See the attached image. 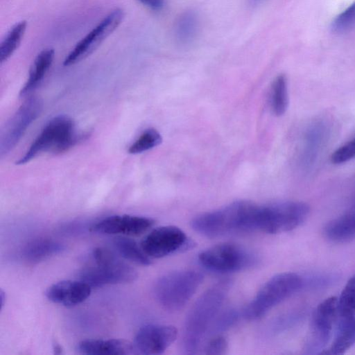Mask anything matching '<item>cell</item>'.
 Returning <instances> with one entry per match:
<instances>
[{"label": "cell", "mask_w": 355, "mask_h": 355, "mask_svg": "<svg viewBox=\"0 0 355 355\" xmlns=\"http://www.w3.org/2000/svg\"><path fill=\"white\" fill-rule=\"evenodd\" d=\"M259 205L248 200L233 202L220 209L201 214L191 221L192 228L209 238L256 231Z\"/></svg>", "instance_id": "obj_1"}, {"label": "cell", "mask_w": 355, "mask_h": 355, "mask_svg": "<svg viewBox=\"0 0 355 355\" xmlns=\"http://www.w3.org/2000/svg\"><path fill=\"white\" fill-rule=\"evenodd\" d=\"M230 286V280L215 284L202 293L192 306L186 318L182 334V346L185 354H193L199 350Z\"/></svg>", "instance_id": "obj_2"}, {"label": "cell", "mask_w": 355, "mask_h": 355, "mask_svg": "<svg viewBox=\"0 0 355 355\" xmlns=\"http://www.w3.org/2000/svg\"><path fill=\"white\" fill-rule=\"evenodd\" d=\"M79 139L73 121L66 115L56 116L44 125L16 164H25L43 153L64 152L74 146Z\"/></svg>", "instance_id": "obj_3"}, {"label": "cell", "mask_w": 355, "mask_h": 355, "mask_svg": "<svg viewBox=\"0 0 355 355\" xmlns=\"http://www.w3.org/2000/svg\"><path fill=\"white\" fill-rule=\"evenodd\" d=\"M303 285L302 278L294 272H283L268 280L243 311L244 317L255 320L266 315L273 307L298 291Z\"/></svg>", "instance_id": "obj_4"}, {"label": "cell", "mask_w": 355, "mask_h": 355, "mask_svg": "<svg viewBox=\"0 0 355 355\" xmlns=\"http://www.w3.org/2000/svg\"><path fill=\"white\" fill-rule=\"evenodd\" d=\"M203 281V275L195 270H184L168 272L156 282L154 293L159 303L168 310L183 308Z\"/></svg>", "instance_id": "obj_5"}, {"label": "cell", "mask_w": 355, "mask_h": 355, "mask_svg": "<svg viewBox=\"0 0 355 355\" xmlns=\"http://www.w3.org/2000/svg\"><path fill=\"white\" fill-rule=\"evenodd\" d=\"M309 207L300 201L259 205L256 231L279 234L295 229L308 217Z\"/></svg>", "instance_id": "obj_6"}, {"label": "cell", "mask_w": 355, "mask_h": 355, "mask_svg": "<svg viewBox=\"0 0 355 355\" xmlns=\"http://www.w3.org/2000/svg\"><path fill=\"white\" fill-rule=\"evenodd\" d=\"M198 260L206 269L219 273L250 269L259 261L255 252L234 243H221L212 246L200 252Z\"/></svg>", "instance_id": "obj_7"}, {"label": "cell", "mask_w": 355, "mask_h": 355, "mask_svg": "<svg viewBox=\"0 0 355 355\" xmlns=\"http://www.w3.org/2000/svg\"><path fill=\"white\" fill-rule=\"evenodd\" d=\"M137 278V271L116 255L95 265L83 268L79 273V279L92 288H98L110 284H127Z\"/></svg>", "instance_id": "obj_8"}, {"label": "cell", "mask_w": 355, "mask_h": 355, "mask_svg": "<svg viewBox=\"0 0 355 355\" xmlns=\"http://www.w3.org/2000/svg\"><path fill=\"white\" fill-rule=\"evenodd\" d=\"M140 245L150 258H162L192 248L194 244L181 229L166 225L150 231Z\"/></svg>", "instance_id": "obj_9"}, {"label": "cell", "mask_w": 355, "mask_h": 355, "mask_svg": "<svg viewBox=\"0 0 355 355\" xmlns=\"http://www.w3.org/2000/svg\"><path fill=\"white\" fill-rule=\"evenodd\" d=\"M42 107V101L36 97L27 98L20 105L2 130L0 140L1 157L15 146L30 124L38 116Z\"/></svg>", "instance_id": "obj_10"}, {"label": "cell", "mask_w": 355, "mask_h": 355, "mask_svg": "<svg viewBox=\"0 0 355 355\" xmlns=\"http://www.w3.org/2000/svg\"><path fill=\"white\" fill-rule=\"evenodd\" d=\"M123 16V11L119 8L110 12L78 42L64 59L63 64H74L90 55L119 26Z\"/></svg>", "instance_id": "obj_11"}, {"label": "cell", "mask_w": 355, "mask_h": 355, "mask_svg": "<svg viewBox=\"0 0 355 355\" xmlns=\"http://www.w3.org/2000/svg\"><path fill=\"white\" fill-rule=\"evenodd\" d=\"M338 314V298L330 297L322 302L313 313L306 349L309 352L322 349L331 336Z\"/></svg>", "instance_id": "obj_12"}, {"label": "cell", "mask_w": 355, "mask_h": 355, "mask_svg": "<svg viewBox=\"0 0 355 355\" xmlns=\"http://www.w3.org/2000/svg\"><path fill=\"white\" fill-rule=\"evenodd\" d=\"M178 329L166 324H147L139 329L133 341L136 354H162L176 339Z\"/></svg>", "instance_id": "obj_13"}, {"label": "cell", "mask_w": 355, "mask_h": 355, "mask_svg": "<svg viewBox=\"0 0 355 355\" xmlns=\"http://www.w3.org/2000/svg\"><path fill=\"white\" fill-rule=\"evenodd\" d=\"M155 224L152 218L129 214L113 215L104 218L90 227L92 232L105 234L139 236Z\"/></svg>", "instance_id": "obj_14"}, {"label": "cell", "mask_w": 355, "mask_h": 355, "mask_svg": "<svg viewBox=\"0 0 355 355\" xmlns=\"http://www.w3.org/2000/svg\"><path fill=\"white\" fill-rule=\"evenodd\" d=\"M91 291L92 287L80 279L62 280L50 286L45 295L53 303L73 306L86 300Z\"/></svg>", "instance_id": "obj_15"}, {"label": "cell", "mask_w": 355, "mask_h": 355, "mask_svg": "<svg viewBox=\"0 0 355 355\" xmlns=\"http://www.w3.org/2000/svg\"><path fill=\"white\" fill-rule=\"evenodd\" d=\"M79 353L87 355H128L136 354L132 343L121 339H87L77 345Z\"/></svg>", "instance_id": "obj_16"}, {"label": "cell", "mask_w": 355, "mask_h": 355, "mask_svg": "<svg viewBox=\"0 0 355 355\" xmlns=\"http://www.w3.org/2000/svg\"><path fill=\"white\" fill-rule=\"evenodd\" d=\"M199 17L196 12L187 10L176 19L173 35L176 43L182 46L191 44L197 37L199 31Z\"/></svg>", "instance_id": "obj_17"}, {"label": "cell", "mask_w": 355, "mask_h": 355, "mask_svg": "<svg viewBox=\"0 0 355 355\" xmlns=\"http://www.w3.org/2000/svg\"><path fill=\"white\" fill-rule=\"evenodd\" d=\"M324 234L335 243L347 242L355 239V210L329 222L324 228Z\"/></svg>", "instance_id": "obj_18"}, {"label": "cell", "mask_w": 355, "mask_h": 355, "mask_svg": "<svg viewBox=\"0 0 355 355\" xmlns=\"http://www.w3.org/2000/svg\"><path fill=\"white\" fill-rule=\"evenodd\" d=\"M54 58V51L46 49L42 51L35 58L28 73V78L20 91L24 96L36 89L50 68Z\"/></svg>", "instance_id": "obj_19"}, {"label": "cell", "mask_w": 355, "mask_h": 355, "mask_svg": "<svg viewBox=\"0 0 355 355\" xmlns=\"http://www.w3.org/2000/svg\"><path fill=\"white\" fill-rule=\"evenodd\" d=\"M64 247L52 239H39L28 244L22 251V257L26 261L37 263L60 253Z\"/></svg>", "instance_id": "obj_20"}, {"label": "cell", "mask_w": 355, "mask_h": 355, "mask_svg": "<svg viewBox=\"0 0 355 355\" xmlns=\"http://www.w3.org/2000/svg\"><path fill=\"white\" fill-rule=\"evenodd\" d=\"M114 245L118 253L124 259L142 266L151 263L150 258L135 240L125 236L115 239Z\"/></svg>", "instance_id": "obj_21"}, {"label": "cell", "mask_w": 355, "mask_h": 355, "mask_svg": "<svg viewBox=\"0 0 355 355\" xmlns=\"http://www.w3.org/2000/svg\"><path fill=\"white\" fill-rule=\"evenodd\" d=\"M271 108L276 116L283 115L288 105L287 78L284 74L278 75L271 87Z\"/></svg>", "instance_id": "obj_22"}, {"label": "cell", "mask_w": 355, "mask_h": 355, "mask_svg": "<svg viewBox=\"0 0 355 355\" xmlns=\"http://www.w3.org/2000/svg\"><path fill=\"white\" fill-rule=\"evenodd\" d=\"M355 344V318L340 323L339 331L331 347L330 353L342 354Z\"/></svg>", "instance_id": "obj_23"}, {"label": "cell", "mask_w": 355, "mask_h": 355, "mask_svg": "<svg viewBox=\"0 0 355 355\" xmlns=\"http://www.w3.org/2000/svg\"><path fill=\"white\" fill-rule=\"evenodd\" d=\"M26 28V21H21L14 25L0 45V61H6L19 46Z\"/></svg>", "instance_id": "obj_24"}, {"label": "cell", "mask_w": 355, "mask_h": 355, "mask_svg": "<svg viewBox=\"0 0 355 355\" xmlns=\"http://www.w3.org/2000/svg\"><path fill=\"white\" fill-rule=\"evenodd\" d=\"M355 313V274L348 280L338 299V314L342 321L354 317Z\"/></svg>", "instance_id": "obj_25"}, {"label": "cell", "mask_w": 355, "mask_h": 355, "mask_svg": "<svg viewBox=\"0 0 355 355\" xmlns=\"http://www.w3.org/2000/svg\"><path fill=\"white\" fill-rule=\"evenodd\" d=\"M162 141V136L156 129L148 128L129 146L128 152L132 155L141 153L159 145Z\"/></svg>", "instance_id": "obj_26"}, {"label": "cell", "mask_w": 355, "mask_h": 355, "mask_svg": "<svg viewBox=\"0 0 355 355\" xmlns=\"http://www.w3.org/2000/svg\"><path fill=\"white\" fill-rule=\"evenodd\" d=\"M355 28V1L342 13L338 15L331 24V29L336 33H345Z\"/></svg>", "instance_id": "obj_27"}, {"label": "cell", "mask_w": 355, "mask_h": 355, "mask_svg": "<svg viewBox=\"0 0 355 355\" xmlns=\"http://www.w3.org/2000/svg\"><path fill=\"white\" fill-rule=\"evenodd\" d=\"M355 158V136L338 148L330 157L334 164H341Z\"/></svg>", "instance_id": "obj_28"}, {"label": "cell", "mask_w": 355, "mask_h": 355, "mask_svg": "<svg viewBox=\"0 0 355 355\" xmlns=\"http://www.w3.org/2000/svg\"><path fill=\"white\" fill-rule=\"evenodd\" d=\"M238 319V313L235 310L230 309L218 315L214 320L211 327L214 331H224L232 327Z\"/></svg>", "instance_id": "obj_29"}, {"label": "cell", "mask_w": 355, "mask_h": 355, "mask_svg": "<svg viewBox=\"0 0 355 355\" xmlns=\"http://www.w3.org/2000/svg\"><path fill=\"white\" fill-rule=\"evenodd\" d=\"M228 349V342L222 336L212 338L205 346V354L210 355H220L226 354Z\"/></svg>", "instance_id": "obj_30"}, {"label": "cell", "mask_w": 355, "mask_h": 355, "mask_svg": "<svg viewBox=\"0 0 355 355\" xmlns=\"http://www.w3.org/2000/svg\"><path fill=\"white\" fill-rule=\"evenodd\" d=\"M153 10H160L165 5V0H137Z\"/></svg>", "instance_id": "obj_31"}, {"label": "cell", "mask_w": 355, "mask_h": 355, "mask_svg": "<svg viewBox=\"0 0 355 355\" xmlns=\"http://www.w3.org/2000/svg\"><path fill=\"white\" fill-rule=\"evenodd\" d=\"M53 351L55 354H62V348L61 347L56 343H53Z\"/></svg>", "instance_id": "obj_32"}, {"label": "cell", "mask_w": 355, "mask_h": 355, "mask_svg": "<svg viewBox=\"0 0 355 355\" xmlns=\"http://www.w3.org/2000/svg\"><path fill=\"white\" fill-rule=\"evenodd\" d=\"M263 0H248L249 4L252 6H257L263 2Z\"/></svg>", "instance_id": "obj_33"}, {"label": "cell", "mask_w": 355, "mask_h": 355, "mask_svg": "<svg viewBox=\"0 0 355 355\" xmlns=\"http://www.w3.org/2000/svg\"><path fill=\"white\" fill-rule=\"evenodd\" d=\"M0 299H1V306L3 307L4 304V300H6L5 293L1 290L0 293Z\"/></svg>", "instance_id": "obj_34"}]
</instances>
